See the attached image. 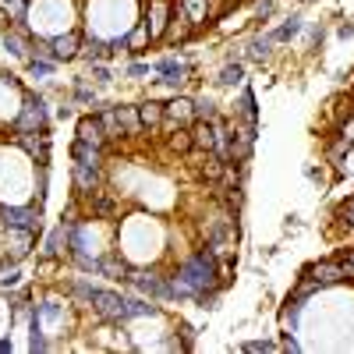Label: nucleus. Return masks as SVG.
Wrapping results in <instances>:
<instances>
[{
  "label": "nucleus",
  "instance_id": "72a5a7b5",
  "mask_svg": "<svg viewBox=\"0 0 354 354\" xmlns=\"http://www.w3.org/2000/svg\"><path fill=\"white\" fill-rule=\"evenodd\" d=\"M75 100H78V103H88V106H96V110H100V103H96V96H93V88H85V85H78V88H75Z\"/></svg>",
  "mask_w": 354,
  "mask_h": 354
},
{
  "label": "nucleus",
  "instance_id": "cd10ccee",
  "mask_svg": "<svg viewBox=\"0 0 354 354\" xmlns=\"http://www.w3.org/2000/svg\"><path fill=\"white\" fill-rule=\"evenodd\" d=\"M170 149H177V153H192L195 149V142H192V131H174V138H170Z\"/></svg>",
  "mask_w": 354,
  "mask_h": 354
},
{
  "label": "nucleus",
  "instance_id": "393cba45",
  "mask_svg": "<svg viewBox=\"0 0 354 354\" xmlns=\"http://www.w3.org/2000/svg\"><path fill=\"white\" fill-rule=\"evenodd\" d=\"M298 312H301V298H290L287 308L280 312V322H283V330H287V333L298 330Z\"/></svg>",
  "mask_w": 354,
  "mask_h": 354
},
{
  "label": "nucleus",
  "instance_id": "ea45409f",
  "mask_svg": "<svg viewBox=\"0 0 354 354\" xmlns=\"http://www.w3.org/2000/svg\"><path fill=\"white\" fill-rule=\"evenodd\" d=\"M93 78L106 85V82H110V68H103V64H93Z\"/></svg>",
  "mask_w": 354,
  "mask_h": 354
},
{
  "label": "nucleus",
  "instance_id": "412c9836",
  "mask_svg": "<svg viewBox=\"0 0 354 354\" xmlns=\"http://www.w3.org/2000/svg\"><path fill=\"white\" fill-rule=\"evenodd\" d=\"M301 28H305V25H301V15H294V18H287L280 28H273V32H270V39H273V43H290L294 36L301 32Z\"/></svg>",
  "mask_w": 354,
  "mask_h": 354
},
{
  "label": "nucleus",
  "instance_id": "4468645a",
  "mask_svg": "<svg viewBox=\"0 0 354 354\" xmlns=\"http://www.w3.org/2000/svg\"><path fill=\"white\" fill-rule=\"evenodd\" d=\"M192 36V18L181 11V4H177L170 11V25H167V39H177V43H185Z\"/></svg>",
  "mask_w": 354,
  "mask_h": 354
},
{
  "label": "nucleus",
  "instance_id": "9b49d317",
  "mask_svg": "<svg viewBox=\"0 0 354 354\" xmlns=\"http://www.w3.org/2000/svg\"><path fill=\"white\" fill-rule=\"evenodd\" d=\"M78 138H85V142H93V145H100V149H103V145H106V128H103V117L100 113H88V117H82V121H78Z\"/></svg>",
  "mask_w": 354,
  "mask_h": 354
},
{
  "label": "nucleus",
  "instance_id": "f03ea898",
  "mask_svg": "<svg viewBox=\"0 0 354 354\" xmlns=\"http://www.w3.org/2000/svg\"><path fill=\"white\" fill-rule=\"evenodd\" d=\"M71 294L78 301L93 305L103 319H113V322H124V298L113 290H103V287H93V283H75Z\"/></svg>",
  "mask_w": 354,
  "mask_h": 354
},
{
  "label": "nucleus",
  "instance_id": "79ce46f5",
  "mask_svg": "<svg viewBox=\"0 0 354 354\" xmlns=\"http://www.w3.org/2000/svg\"><path fill=\"white\" fill-rule=\"evenodd\" d=\"M283 351H301V347H298V340H294L290 333H283Z\"/></svg>",
  "mask_w": 354,
  "mask_h": 354
},
{
  "label": "nucleus",
  "instance_id": "2eb2a0df",
  "mask_svg": "<svg viewBox=\"0 0 354 354\" xmlns=\"http://www.w3.org/2000/svg\"><path fill=\"white\" fill-rule=\"evenodd\" d=\"M71 160H75V163H88V167H100L103 149H100V145H93V142H85V138H75V145H71Z\"/></svg>",
  "mask_w": 354,
  "mask_h": 354
},
{
  "label": "nucleus",
  "instance_id": "37998d69",
  "mask_svg": "<svg viewBox=\"0 0 354 354\" xmlns=\"http://www.w3.org/2000/svg\"><path fill=\"white\" fill-rule=\"evenodd\" d=\"M344 277H347V280H354V255L344 262Z\"/></svg>",
  "mask_w": 354,
  "mask_h": 354
},
{
  "label": "nucleus",
  "instance_id": "aec40b11",
  "mask_svg": "<svg viewBox=\"0 0 354 354\" xmlns=\"http://www.w3.org/2000/svg\"><path fill=\"white\" fill-rule=\"evenodd\" d=\"M100 273H103V277H113V280H121V277H128V266H124V259L117 255V252H110V255L100 259Z\"/></svg>",
  "mask_w": 354,
  "mask_h": 354
},
{
  "label": "nucleus",
  "instance_id": "4c0bfd02",
  "mask_svg": "<svg viewBox=\"0 0 354 354\" xmlns=\"http://www.w3.org/2000/svg\"><path fill=\"white\" fill-rule=\"evenodd\" d=\"M18 280H21V273H18V270H11V273H4V277H0V287L8 290V287H15Z\"/></svg>",
  "mask_w": 354,
  "mask_h": 354
},
{
  "label": "nucleus",
  "instance_id": "dca6fc26",
  "mask_svg": "<svg viewBox=\"0 0 354 354\" xmlns=\"http://www.w3.org/2000/svg\"><path fill=\"white\" fill-rule=\"evenodd\" d=\"M4 50L15 53V57H25V61H28V57H32V50H36V43H28V39L21 36V25H15L11 32L4 36Z\"/></svg>",
  "mask_w": 354,
  "mask_h": 354
},
{
  "label": "nucleus",
  "instance_id": "1a4fd4ad",
  "mask_svg": "<svg viewBox=\"0 0 354 354\" xmlns=\"http://www.w3.org/2000/svg\"><path fill=\"white\" fill-rule=\"evenodd\" d=\"M305 277H312L319 287H330V283L347 280L344 277V262H315V266H308V270H305Z\"/></svg>",
  "mask_w": 354,
  "mask_h": 354
},
{
  "label": "nucleus",
  "instance_id": "a19ab883",
  "mask_svg": "<svg viewBox=\"0 0 354 354\" xmlns=\"http://www.w3.org/2000/svg\"><path fill=\"white\" fill-rule=\"evenodd\" d=\"M273 15V0H262L259 4V18H270Z\"/></svg>",
  "mask_w": 354,
  "mask_h": 354
},
{
  "label": "nucleus",
  "instance_id": "39448f33",
  "mask_svg": "<svg viewBox=\"0 0 354 354\" xmlns=\"http://www.w3.org/2000/svg\"><path fill=\"white\" fill-rule=\"evenodd\" d=\"M128 283L138 294H149V298H170V280H163L156 273H128Z\"/></svg>",
  "mask_w": 354,
  "mask_h": 354
},
{
  "label": "nucleus",
  "instance_id": "f8f14e48",
  "mask_svg": "<svg viewBox=\"0 0 354 354\" xmlns=\"http://www.w3.org/2000/svg\"><path fill=\"white\" fill-rule=\"evenodd\" d=\"M117 50H124V39H117V43H103V39H88L85 46H82V57L88 64H100V61H106V57H113Z\"/></svg>",
  "mask_w": 354,
  "mask_h": 354
},
{
  "label": "nucleus",
  "instance_id": "f3484780",
  "mask_svg": "<svg viewBox=\"0 0 354 354\" xmlns=\"http://www.w3.org/2000/svg\"><path fill=\"white\" fill-rule=\"evenodd\" d=\"M192 142H195V149L216 153V135H213V124H209V121H195V124H192Z\"/></svg>",
  "mask_w": 354,
  "mask_h": 354
},
{
  "label": "nucleus",
  "instance_id": "473e14b6",
  "mask_svg": "<svg viewBox=\"0 0 354 354\" xmlns=\"http://www.w3.org/2000/svg\"><path fill=\"white\" fill-rule=\"evenodd\" d=\"M241 351H245V354H270V351H277V344H273V340H248Z\"/></svg>",
  "mask_w": 354,
  "mask_h": 354
},
{
  "label": "nucleus",
  "instance_id": "bb28decb",
  "mask_svg": "<svg viewBox=\"0 0 354 354\" xmlns=\"http://www.w3.org/2000/svg\"><path fill=\"white\" fill-rule=\"evenodd\" d=\"M53 68H57L53 57H32V61H28V75L32 78H46V75H53Z\"/></svg>",
  "mask_w": 354,
  "mask_h": 354
},
{
  "label": "nucleus",
  "instance_id": "58836bf2",
  "mask_svg": "<svg viewBox=\"0 0 354 354\" xmlns=\"http://www.w3.org/2000/svg\"><path fill=\"white\" fill-rule=\"evenodd\" d=\"M340 138H347V142H354V113L344 121V128H340Z\"/></svg>",
  "mask_w": 354,
  "mask_h": 354
},
{
  "label": "nucleus",
  "instance_id": "9d476101",
  "mask_svg": "<svg viewBox=\"0 0 354 354\" xmlns=\"http://www.w3.org/2000/svg\"><path fill=\"white\" fill-rule=\"evenodd\" d=\"M50 53H53V61H57V64H61V61H75V57L82 53V39H78V32H64V36L50 39Z\"/></svg>",
  "mask_w": 354,
  "mask_h": 354
},
{
  "label": "nucleus",
  "instance_id": "2f4dec72",
  "mask_svg": "<svg viewBox=\"0 0 354 354\" xmlns=\"http://www.w3.org/2000/svg\"><path fill=\"white\" fill-rule=\"evenodd\" d=\"M241 75H245V68H241V64H227V68L220 71V78H216V82H220V85H238V82H241Z\"/></svg>",
  "mask_w": 354,
  "mask_h": 354
},
{
  "label": "nucleus",
  "instance_id": "ddd939ff",
  "mask_svg": "<svg viewBox=\"0 0 354 354\" xmlns=\"http://www.w3.org/2000/svg\"><path fill=\"white\" fill-rule=\"evenodd\" d=\"M71 177H75V188H78L82 195H96V188H100V167H88V163H75Z\"/></svg>",
  "mask_w": 354,
  "mask_h": 354
},
{
  "label": "nucleus",
  "instance_id": "c85d7f7f",
  "mask_svg": "<svg viewBox=\"0 0 354 354\" xmlns=\"http://www.w3.org/2000/svg\"><path fill=\"white\" fill-rule=\"evenodd\" d=\"M145 39H149V28H145V21L135 28V32L124 39V46H131V53H142V46H145Z\"/></svg>",
  "mask_w": 354,
  "mask_h": 354
},
{
  "label": "nucleus",
  "instance_id": "7ed1b4c3",
  "mask_svg": "<svg viewBox=\"0 0 354 354\" xmlns=\"http://www.w3.org/2000/svg\"><path fill=\"white\" fill-rule=\"evenodd\" d=\"M18 135H46V103L39 96H25V106L15 121Z\"/></svg>",
  "mask_w": 354,
  "mask_h": 354
},
{
  "label": "nucleus",
  "instance_id": "6ab92c4d",
  "mask_svg": "<svg viewBox=\"0 0 354 354\" xmlns=\"http://www.w3.org/2000/svg\"><path fill=\"white\" fill-rule=\"evenodd\" d=\"M18 142H21V149L28 153V156H36V163H46V156H50V149H46V135H18Z\"/></svg>",
  "mask_w": 354,
  "mask_h": 354
},
{
  "label": "nucleus",
  "instance_id": "6e6552de",
  "mask_svg": "<svg viewBox=\"0 0 354 354\" xmlns=\"http://www.w3.org/2000/svg\"><path fill=\"white\" fill-rule=\"evenodd\" d=\"M163 121L167 124H195V100L177 96V100L163 103Z\"/></svg>",
  "mask_w": 354,
  "mask_h": 354
},
{
  "label": "nucleus",
  "instance_id": "0eeeda50",
  "mask_svg": "<svg viewBox=\"0 0 354 354\" xmlns=\"http://www.w3.org/2000/svg\"><path fill=\"white\" fill-rule=\"evenodd\" d=\"M170 25V4L167 0H153L149 15H145V28H149V39H163Z\"/></svg>",
  "mask_w": 354,
  "mask_h": 354
},
{
  "label": "nucleus",
  "instance_id": "e433bc0d",
  "mask_svg": "<svg viewBox=\"0 0 354 354\" xmlns=\"http://www.w3.org/2000/svg\"><path fill=\"white\" fill-rule=\"evenodd\" d=\"M93 209H96L100 216H110V213H113V202H110V198H96V202H93Z\"/></svg>",
  "mask_w": 354,
  "mask_h": 354
},
{
  "label": "nucleus",
  "instance_id": "c03bdc74",
  "mask_svg": "<svg viewBox=\"0 0 354 354\" xmlns=\"http://www.w3.org/2000/svg\"><path fill=\"white\" fill-rule=\"evenodd\" d=\"M0 354H11V340H0Z\"/></svg>",
  "mask_w": 354,
  "mask_h": 354
},
{
  "label": "nucleus",
  "instance_id": "5701e85b",
  "mask_svg": "<svg viewBox=\"0 0 354 354\" xmlns=\"http://www.w3.org/2000/svg\"><path fill=\"white\" fill-rule=\"evenodd\" d=\"M160 308L153 301H142V298H124V319H138V315H156Z\"/></svg>",
  "mask_w": 354,
  "mask_h": 354
},
{
  "label": "nucleus",
  "instance_id": "c9c22d12",
  "mask_svg": "<svg viewBox=\"0 0 354 354\" xmlns=\"http://www.w3.org/2000/svg\"><path fill=\"white\" fill-rule=\"evenodd\" d=\"M149 71H153V68H149V64H142V61L128 64V75H131V78H145V75H149Z\"/></svg>",
  "mask_w": 354,
  "mask_h": 354
},
{
  "label": "nucleus",
  "instance_id": "f704fd0d",
  "mask_svg": "<svg viewBox=\"0 0 354 354\" xmlns=\"http://www.w3.org/2000/svg\"><path fill=\"white\" fill-rule=\"evenodd\" d=\"M337 220H340V223H354V198H347L340 209H337Z\"/></svg>",
  "mask_w": 354,
  "mask_h": 354
},
{
  "label": "nucleus",
  "instance_id": "b1692460",
  "mask_svg": "<svg viewBox=\"0 0 354 354\" xmlns=\"http://www.w3.org/2000/svg\"><path fill=\"white\" fill-rule=\"evenodd\" d=\"M0 11L8 15V21L21 25L25 21V11H28V0H0Z\"/></svg>",
  "mask_w": 354,
  "mask_h": 354
},
{
  "label": "nucleus",
  "instance_id": "423d86ee",
  "mask_svg": "<svg viewBox=\"0 0 354 354\" xmlns=\"http://www.w3.org/2000/svg\"><path fill=\"white\" fill-rule=\"evenodd\" d=\"M153 71L160 75V78H156L160 85H174V88H177V85H181V82L188 78V71H192V68H188L185 61H177V57H163V61H156V64H153Z\"/></svg>",
  "mask_w": 354,
  "mask_h": 354
},
{
  "label": "nucleus",
  "instance_id": "f257e3e1",
  "mask_svg": "<svg viewBox=\"0 0 354 354\" xmlns=\"http://www.w3.org/2000/svg\"><path fill=\"white\" fill-rule=\"evenodd\" d=\"M177 280H181L195 298L198 294H205V290H213V287H220V280H216V255L205 248V252H195L188 262H181V270L174 273Z\"/></svg>",
  "mask_w": 354,
  "mask_h": 354
},
{
  "label": "nucleus",
  "instance_id": "c756f323",
  "mask_svg": "<svg viewBox=\"0 0 354 354\" xmlns=\"http://www.w3.org/2000/svg\"><path fill=\"white\" fill-rule=\"evenodd\" d=\"M238 113L245 117V121H248V124H255V96L248 93V88H245V93H241V103H238Z\"/></svg>",
  "mask_w": 354,
  "mask_h": 354
},
{
  "label": "nucleus",
  "instance_id": "a18cd8bd",
  "mask_svg": "<svg viewBox=\"0 0 354 354\" xmlns=\"http://www.w3.org/2000/svg\"><path fill=\"white\" fill-rule=\"evenodd\" d=\"M301 4H315V0H301Z\"/></svg>",
  "mask_w": 354,
  "mask_h": 354
},
{
  "label": "nucleus",
  "instance_id": "4be33fe9",
  "mask_svg": "<svg viewBox=\"0 0 354 354\" xmlns=\"http://www.w3.org/2000/svg\"><path fill=\"white\" fill-rule=\"evenodd\" d=\"M117 117H121V131H124V135H138V131H142L138 106H117Z\"/></svg>",
  "mask_w": 354,
  "mask_h": 354
},
{
  "label": "nucleus",
  "instance_id": "7c9ffc66",
  "mask_svg": "<svg viewBox=\"0 0 354 354\" xmlns=\"http://www.w3.org/2000/svg\"><path fill=\"white\" fill-rule=\"evenodd\" d=\"M213 117H220L213 100H195V121H213Z\"/></svg>",
  "mask_w": 354,
  "mask_h": 354
},
{
  "label": "nucleus",
  "instance_id": "20e7f679",
  "mask_svg": "<svg viewBox=\"0 0 354 354\" xmlns=\"http://www.w3.org/2000/svg\"><path fill=\"white\" fill-rule=\"evenodd\" d=\"M39 205H0V220L8 230H39Z\"/></svg>",
  "mask_w": 354,
  "mask_h": 354
},
{
  "label": "nucleus",
  "instance_id": "a878e982",
  "mask_svg": "<svg viewBox=\"0 0 354 354\" xmlns=\"http://www.w3.org/2000/svg\"><path fill=\"white\" fill-rule=\"evenodd\" d=\"M270 46H273L270 36H255L248 43V61H266V57H270Z\"/></svg>",
  "mask_w": 354,
  "mask_h": 354
},
{
  "label": "nucleus",
  "instance_id": "a211bd4d",
  "mask_svg": "<svg viewBox=\"0 0 354 354\" xmlns=\"http://www.w3.org/2000/svg\"><path fill=\"white\" fill-rule=\"evenodd\" d=\"M138 121H142V128H160L163 124V103H156V100H149V103H142L138 106Z\"/></svg>",
  "mask_w": 354,
  "mask_h": 354
}]
</instances>
